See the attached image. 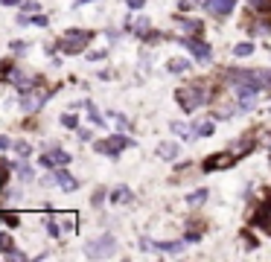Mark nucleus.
I'll return each instance as SVG.
<instances>
[{"mask_svg":"<svg viewBox=\"0 0 271 262\" xmlns=\"http://www.w3.org/2000/svg\"><path fill=\"white\" fill-rule=\"evenodd\" d=\"M90 38L93 35H90L88 29H70V32L64 35V41H62V50L64 53H82V50L90 44Z\"/></svg>","mask_w":271,"mask_h":262,"instance_id":"3","label":"nucleus"},{"mask_svg":"<svg viewBox=\"0 0 271 262\" xmlns=\"http://www.w3.org/2000/svg\"><path fill=\"white\" fill-rule=\"evenodd\" d=\"M196 3H207V0H196Z\"/></svg>","mask_w":271,"mask_h":262,"instance_id":"42","label":"nucleus"},{"mask_svg":"<svg viewBox=\"0 0 271 262\" xmlns=\"http://www.w3.org/2000/svg\"><path fill=\"white\" fill-rule=\"evenodd\" d=\"M143 248L146 251L152 248V251H161V253H178L184 245L181 242H149V239H143Z\"/></svg>","mask_w":271,"mask_h":262,"instance_id":"10","label":"nucleus"},{"mask_svg":"<svg viewBox=\"0 0 271 262\" xmlns=\"http://www.w3.org/2000/svg\"><path fill=\"white\" fill-rule=\"evenodd\" d=\"M85 108H88V114H90V119H93V123H96V126H105V119H102V114L96 108H93V105H90V102H85Z\"/></svg>","mask_w":271,"mask_h":262,"instance_id":"21","label":"nucleus"},{"mask_svg":"<svg viewBox=\"0 0 271 262\" xmlns=\"http://www.w3.org/2000/svg\"><path fill=\"white\" fill-rule=\"evenodd\" d=\"M24 9H27V12H38V3H35V0H29V3H24Z\"/></svg>","mask_w":271,"mask_h":262,"instance_id":"33","label":"nucleus"},{"mask_svg":"<svg viewBox=\"0 0 271 262\" xmlns=\"http://www.w3.org/2000/svg\"><path fill=\"white\" fill-rule=\"evenodd\" d=\"M128 6H131V9H140V6H143V0H128Z\"/></svg>","mask_w":271,"mask_h":262,"instance_id":"37","label":"nucleus"},{"mask_svg":"<svg viewBox=\"0 0 271 262\" xmlns=\"http://www.w3.org/2000/svg\"><path fill=\"white\" fill-rule=\"evenodd\" d=\"M12 169L21 175V181H32V169H29L27 163H12Z\"/></svg>","mask_w":271,"mask_h":262,"instance_id":"19","label":"nucleus"},{"mask_svg":"<svg viewBox=\"0 0 271 262\" xmlns=\"http://www.w3.org/2000/svg\"><path fill=\"white\" fill-rule=\"evenodd\" d=\"M175 24H178L181 29H184V32H192V35H196V32H201V24L199 21H190V18H175Z\"/></svg>","mask_w":271,"mask_h":262,"instance_id":"15","label":"nucleus"},{"mask_svg":"<svg viewBox=\"0 0 271 262\" xmlns=\"http://www.w3.org/2000/svg\"><path fill=\"white\" fill-rule=\"evenodd\" d=\"M111 201H114V204H126V201H131V190H128V187H117V190L111 192Z\"/></svg>","mask_w":271,"mask_h":262,"instance_id":"17","label":"nucleus"},{"mask_svg":"<svg viewBox=\"0 0 271 262\" xmlns=\"http://www.w3.org/2000/svg\"><path fill=\"white\" fill-rule=\"evenodd\" d=\"M268 154H271V143H268ZM268 160H271V157H268Z\"/></svg>","mask_w":271,"mask_h":262,"instance_id":"41","label":"nucleus"},{"mask_svg":"<svg viewBox=\"0 0 271 262\" xmlns=\"http://www.w3.org/2000/svg\"><path fill=\"white\" fill-rule=\"evenodd\" d=\"M79 140H90V131H88V128H79Z\"/></svg>","mask_w":271,"mask_h":262,"instance_id":"36","label":"nucleus"},{"mask_svg":"<svg viewBox=\"0 0 271 262\" xmlns=\"http://www.w3.org/2000/svg\"><path fill=\"white\" fill-rule=\"evenodd\" d=\"M254 225H257V227H262V230H268V233H271V201L260 207V213H257V218H254Z\"/></svg>","mask_w":271,"mask_h":262,"instance_id":"11","label":"nucleus"},{"mask_svg":"<svg viewBox=\"0 0 271 262\" xmlns=\"http://www.w3.org/2000/svg\"><path fill=\"white\" fill-rule=\"evenodd\" d=\"M62 123H64L67 128H79V123H76V117H73V114H64V117H62Z\"/></svg>","mask_w":271,"mask_h":262,"instance_id":"29","label":"nucleus"},{"mask_svg":"<svg viewBox=\"0 0 271 262\" xmlns=\"http://www.w3.org/2000/svg\"><path fill=\"white\" fill-rule=\"evenodd\" d=\"M248 3H251L257 12H262V15H265V12H271V0H248Z\"/></svg>","mask_w":271,"mask_h":262,"instance_id":"22","label":"nucleus"},{"mask_svg":"<svg viewBox=\"0 0 271 262\" xmlns=\"http://www.w3.org/2000/svg\"><path fill=\"white\" fill-rule=\"evenodd\" d=\"M178 152H181L178 143H169V140L158 146V157H163V160H175V157H178Z\"/></svg>","mask_w":271,"mask_h":262,"instance_id":"14","label":"nucleus"},{"mask_svg":"<svg viewBox=\"0 0 271 262\" xmlns=\"http://www.w3.org/2000/svg\"><path fill=\"white\" fill-rule=\"evenodd\" d=\"M227 166H234V157H230V154H222V157H210V160H204V172L227 169Z\"/></svg>","mask_w":271,"mask_h":262,"instance_id":"12","label":"nucleus"},{"mask_svg":"<svg viewBox=\"0 0 271 262\" xmlns=\"http://www.w3.org/2000/svg\"><path fill=\"white\" fill-rule=\"evenodd\" d=\"M50 93H53V91H44V88H35V91H24L21 108H24V111H38L47 99H50Z\"/></svg>","mask_w":271,"mask_h":262,"instance_id":"5","label":"nucleus"},{"mask_svg":"<svg viewBox=\"0 0 271 262\" xmlns=\"http://www.w3.org/2000/svg\"><path fill=\"white\" fill-rule=\"evenodd\" d=\"M6 79H9L15 88H21V91L35 88V85H32V76H29V73H24V70H18V67H9V70H6Z\"/></svg>","mask_w":271,"mask_h":262,"instance_id":"7","label":"nucleus"},{"mask_svg":"<svg viewBox=\"0 0 271 262\" xmlns=\"http://www.w3.org/2000/svg\"><path fill=\"white\" fill-rule=\"evenodd\" d=\"M204 198H207V190H196V192H190V195H187V201H190V204H201Z\"/></svg>","mask_w":271,"mask_h":262,"instance_id":"23","label":"nucleus"},{"mask_svg":"<svg viewBox=\"0 0 271 262\" xmlns=\"http://www.w3.org/2000/svg\"><path fill=\"white\" fill-rule=\"evenodd\" d=\"M47 233H50V236H59V233H62V227H59V221H55V218H50V221H47Z\"/></svg>","mask_w":271,"mask_h":262,"instance_id":"28","label":"nucleus"},{"mask_svg":"<svg viewBox=\"0 0 271 262\" xmlns=\"http://www.w3.org/2000/svg\"><path fill=\"white\" fill-rule=\"evenodd\" d=\"M0 149H9V137H0Z\"/></svg>","mask_w":271,"mask_h":262,"instance_id":"38","label":"nucleus"},{"mask_svg":"<svg viewBox=\"0 0 271 262\" xmlns=\"http://www.w3.org/2000/svg\"><path fill=\"white\" fill-rule=\"evenodd\" d=\"M172 131H175L178 137H184V140H187V137H192V128L187 126V123H178V119L172 123Z\"/></svg>","mask_w":271,"mask_h":262,"instance_id":"18","label":"nucleus"},{"mask_svg":"<svg viewBox=\"0 0 271 262\" xmlns=\"http://www.w3.org/2000/svg\"><path fill=\"white\" fill-rule=\"evenodd\" d=\"M53 178H55V184H59V187H62L64 192H73V190H79V181H76V178H73L70 172H64L62 166H55Z\"/></svg>","mask_w":271,"mask_h":262,"instance_id":"8","label":"nucleus"},{"mask_svg":"<svg viewBox=\"0 0 271 262\" xmlns=\"http://www.w3.org/2000/svg\"><path fill=\"white\" fill-rule=\"evenodd\" d=\"M196 131H199L201 137H210V134H213V123H199V128H196Z\"/></svg>","mask_w":271,"mask_h":262,"instance_id":"27","label":"nucleus"},{"mask_svg":"<svg viewBox=\"0 0 271 262\" xmlns=\"http://www.w3.org/2000/svg\"><path fill=\"white\" fill-rule=\"evenodd\" d=\"M0 221L9 225V227H18V216H15V213H0Z\"/></svg>","mask_w":271,"mask_h":262,"instance_id":"25","label":"nucleus"},{"mask_svg":"<svg viewBox=\"0 0 271 262\" xmlns=\"http://www.w3.org/2000/svg\"><path fill=\"white\" fill-rule=\"evenodd\" d=\"M143 41H149V44H154V41H161V35H158V32H149V35H146Z\"/></svg>","mask_w":271,"mask_h":262,"instance_id":"34","label":"nucleus"},{"mask_svg":"<svg viewBox=\"0 0 271 262\" xmlns=\"http://www.w3.org/2000/svg\"><path fill=\"white\" fill-rule=\"evenodd\" d=\"M178 105L184 111H196L201 108L204 102H207V91H204V85H190V88H178Z\"/></svg>","mask_w":271,"mask_h":262,"instance_id":"1","label":"nucleus"},{"mask_svg":"<svg viewBox=\"0 0 271 262\" xmlns=\"http://www.w3.org/2000/svg\"><path fill=\"white\" fill-rule=\"evenodd\" d=\"M114 236L111 233H105L102 239H93V242H88L85 245V253H88L90 259H100V256H111V251H114Z\"/></svg>","mask_w":271,"mask_h":262,"instance_id":"4","label":"nucleus"},{"mask_svg":"<svg viewBox=\"0 0 271 262\" xmlns=\"http://www.w3.org/2000/svg\"><path fill=\"white\" fill-rule=\"evenodd\" d=\"M204 6L210 9V15H216V18H225V15H230V12H234L236 0H207Z\"/></svg>","mask_w":271,"mask_h":262,"instance_id":"9","label":"nucleus"},{"mask_svg":"<svg viewBox=\"0 0 271 262\" xmlns=\"http://www.w3.org/2000/svg\"><path fill=\"white\" fill-rule=\"evenodd\" d=\"M187 67H190V62H187V58H172V62H169V70L172 73H184Z\"/></svg>","mask_w":271,"mask_h":262,"instance_id":"20","label":"nucleus"},{"mask_svg":"<svg viewBox=\"0 0 271 262\" xmlns=\"http://www.w3.org/2000/svg\"><path fill=\"white\" fill-rule=\"evenodd\" d=\"M88 58H90V62H102V58H105V53H90Z\"/></svg>","mask_w":271,"mask_h":262,"instance_id":"35","label":"nucleus"},{"mask_svg":"<svg viewBox=\"0 0 271 262\" xmlns=\"http://www.w3.org/2000/svg\"><path fill=\"white\" fill-rule=\"evenodd\" d=\"M254 53V44H236L234 47V55H239V58H242V55H251Z\"/></svg>","mask_w":271,"mask_h":262,"instance_id":"24","label":"nucleus"},{"mask_svg":"<svg viewBox=\"0 0 271 262\" xmlns=\"http://www.w3.org/2000/svg\"><path fill=\"white\" fill-rule=\"evenodd\" d=\"M102 195H105L102 190H96V192H93V207H100V204H102Z\"/></svg>","mask_w":271,"mask_h":262,"instance_id":"32","label":"nucleus"},{"mask_svg":"<svg viewBox=\"0 0 271 262\" xmlns=\"http://www.w3.org/2000/svg\"><path fill=\"white\" fill-rule=\"evenodd\" d=\"M12 169V166H9ZM9 169H6V166H3V163H0V187H3V184H6V178H9Z\"/></svg>","mask_w":271,"mask_h":262,"instance_id":"31","label":"nucleus"},{"mask_svg":"<svg viewBox=\"0 0 271 262\" xmlns=\"http://www.w3.org/2000/svg\"><path fill=\"white\" fill-rule=\"evenodd\" d=\"M41 163L44 166H64V163H70V154H64V152H50L41 157Z\"/></svg>","mask_w":271,"mask_h":262,"instance_id":"13","label":"nucleus"},{"mask_svg":"<svg viewBox=\"0 0 271 262\" xmlns=\"http://www.w3.org/2000/svg\"><path fill=\"white\" fill-rule=\"evenodd\" d=\"M85 3H93V0H76V6H85Z\"/></svg>","mask_w":271,"mask_h":262,"instance_id":"40","label":"nucleus"},{"mask_svg":"<svg viewBox=\"0 0 271 262\" xmlns=\"http://www.w3.org/2000/svg\"><path fill=\"white\" fill-rule=\"evenodd\" d=\"M128 146H134V140H131V137L114 134V137H108V140H100V143H96V152H100V154H108V157H117L120 152H126Z\"/></svg>","mask_w":271,"mask_h":262,"instance_id":"2","label":"nucleus"},{"mask_svg":"<svg viewBox=\"0 0 271 262\" xmlns=\"http://www.w3.org/2000/svg\"><path fill=\"white\" fill-rule=\"evenodd\" d=\"M111 117L117 119V126H120V128H123V131H128V119H126V117H123V114H111Z\"/></svg>","mask_w":271,"mask_h":262,"instance_id":"30","label":"nucleus"},{"mask_svg":"<svg viewBox=\"0 0 271 262\" xmlns=\"http://www.w3.org/2000/svg\"><path fill=\"white\" fill-rule=\"evenodd\" d=\"M15 152H18L21 157H29V143L27 140H18V143H15Z\"/></svg>","mask_w":271,"mask_h":262,"instance_id":"26","label":"nucleus"},{"mask_svg":"<svg viewBox=\"0 0 271 262\" xmlns=\"http://www.w3.org/2000/svg\"><path fill=\"white\" fill-rule=\"evenodd\" d=\"M126 29H134L137 38H146V35H149V18H137L134 24H128Z\"/></svg>","mask_w":271,"mask_h":262,"instance_id":"16","label":"nucleus"},{"mask_svg":"<svg viewBox=\"0 0 271 262\" xmlns=\"http://www.w3.org/2000/svg\"><path fill=\"white\" fill-rule=\"evenodd\" d=\"M0 3H3V6H18L21 0H0Z\"/></svg>","mask_w":271,"mask_h":262,"instance_id":"39","label":"nucleus"},{"mask_svg":"<svg viewBox=\"0 0 271 262\" xmlns=\"http://www.w3.org/2000/svg\"><path fill=\"white\" fill-rule=\"evenodd\" d=\"M181 44L187 47V50H190L199 62H210V55H213V50H210L204 41H199V38H181Z\"/></svg>","mask_w":271,"mask_h":262,"instance_id":"6","label":"nucleus"}]
</instances>
